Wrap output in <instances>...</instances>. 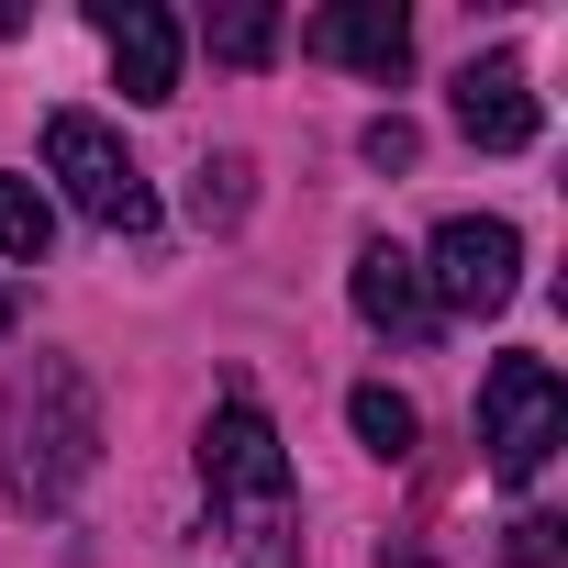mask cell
Here are the masks:
<instances>
[{"label":"cell","mask_w":568,"mask_h":568,"mask_svg":"<svg viewBox=\"0 0 568 568\" xmlns=\"http://www.w3.org/2000/svg\"><path fill=\"white\" fill-rule=\"evenodd\" d=\"M101 468V402L68 357H34L0 390V490L12 513H68L79 479Z\"/></svg>","instance_id":"6da1fadb"},{"label":"cell","mask_w":568,"mask_h":568,"mask_svg":"<svg viewBox=\"0 0 568 568\" xmlns=\"http://www.w3.org/2000/svg\"><path fill=\"white\" fill-rule=\"evenodd\" d=\"M201 490H212V513H223V535H234L245 557L291 568V546H302V513H291V446H278V424H267L245 390H223V413L201 424Z\"/></svg>","instance_id":"7a4b0ae2"},{"label":"cell","mask_w":568,"mask_h":568,"mask_svg":"<svg viewBox=\"0 0 568 568\" xmlns=\"http://www.w3.org/2000/svg\"><path fill=\"white\" fill-rule=\"evenodd\" d=\"M557 435H568L557 368H546V357H490V379H479V446H490V479L524 490V479L557 457Z\"/></svg>","instance_id":"3957f363"},{"label":"cell","mask_w":568,"mask_h":568,"mask_svg":"<svg viewBox=\"0 0 568 568\" xmlns=\"http://www.w3.org/2000/svg\"><path fill=\"white\" fill-rule=\"evenodd\" d=\"M45 168L68 179V201H79L101 234H145V223H156V190H145V168L123 156V134H112L101 112H57V123H45Z\"/></svg>","instance_id":"277c9868"},{"label":"cell","mask_w":568,"mask_h":568,"mask_svg":"<svg viewBox=\"0 0 568 568\" xmlns=\"http://www.w3.org/2000/svg\"><path fill=\"white\" fill-rule=\"evenodd\" d=\"M413 267H424V302L435 313H501L524 291V234L501 212H457V223H435V245Z\"/></svg>","instance_id":"5b68a950"},{"label":"cell","mask_w":568,"mask_h":568,"mask_svg":"<svg viewBox=\"0 0 568 568\" xmlns=\"http://www.w3.org/2000/svg\"><path fill=\"white\" fill-rule=\"evenodd\" d=\"M446 112H457V134H468V145H490V156L535 145V123H546V112H535V79H524V57H468Z\"/></svg>","instance_id":"8992f818"},{"label":"cell","mask_w":568,"mask_h":568,"mask_svg":"<svg viewBox=\"0 0 568 568\" xmlns=\"http://www.w3.org/2000/svg\"><path fill=\"white\" fill-rule=\"evenodd\" d=\"M302 45L335 57V68H357V79H379V90L413 68V23H402V0H335V12L302 23Z\"/></svg>","instance_id":"52a82bcc"},{"label":"cell","mask_w":568,"mask_h":568,"mask_svg":"<svg viewBox=\"0 0 568 568\" xmlns=\"http://www.w3.org/2000/svg\"><path fill=\"white\" fill-rule=\"evenodd\" d=\"M90 34L123 68V101H179V23L156 0H90Z\"/></svg>","instance_id":"ba28073f"},{"label":"cell","mask_w":568,"mask_h":568,"mask_svg":"<svg viewBox=\"0 0 568 568\" xmlns=\"http://www.w3.org/2000/svg\"><path fill=\"white\" fill-rule=\"evenodd\" d=\"M346 291H357V313L379 324V335H402V346H424L435 335V302H424V267L379 234V245H357V267H346Z\"/></svg>","instance_id":"9c48e42d"},{"label":"cell","mask_w":568,"mask_h":568,"mask_svg":"<svg viewBox=\"0 0 568 568\" xmlns=\"http://www.w3.org/2000/svg\"><path fill=\"white\" fill-rule=\"evenodd\" d=\"M45 245H57V212H45V190L0 179V256H12V267H34Z\"/></svg>","instance_id":"30bf717a"},{"label":"cell","mask_w":568,"mask_h":568,"mask_svg":"<svg viewBox=\"0 0 568 568\" xmlns=\"http://www.w3.org/2000/svg\"><path fill=\"white\" fill-rule=\"evenodd\" d=\"M212 57H223V68H267V57H278V12H267V0L212 12Z\"/></svg>","instance_id":"8fae6325"},{"label":"cell","mask_w":568,"mask_h":568,"mask_svg":"<svg viewBox=\"0 0 568 568\" xmlns=\"http://www.w3.org/2000/svg\"><path fill=\"white\" fill-rule=\"evenodd\" d=\"M346 424L368 435V457H413V435H424V424H413V402H402V390H379V379L346 402Z\"/></svg>","instance_id":"7c38bea8"},{"label":"cell","mask_w":568,"mask_h":568,"mask_svg":"<svg viewBox=\"0 0 568 568\" xmlns=\"http://www.w3.org/2000/svg\"><path fill=\"white\" fill-rule=\"evenodd\" d=\"M245 179H256L245 156H201V190H190V212H201V223H245Z\"/></svg>","instance_id":"4fadbf2b"},{"label":"cell","mask_w":568,"mask_h":568,"mask_svg":"<svg viewBox=\"0 0 568 568\" xmlns=\"http://www.w3.org/2000/svg\"><path fill=\"white\" fill-rule=\"evenodd\" d=\"M501 557H513V568H568V524H557V513H513V524H501Z\"/></svg>","instance_id":"5bb4252c"},{"label":"cell","mask_w":568,"mask_h":568,"mask_svg":"<svg viewBox=\"0 0 568 568\" xmlns=\"http://www.w3.org/2000/svg\"><path fill=\"white\" fill-rule=\"evenodd\" d=\"M357 145H368V168H413V123H402V112H379Z\"/></svg>","instance_id":"9a60e30c"},{"label":"cell","mask_w":568,"mask_h":568,"mask_svg":"<svg viewBox=\"0 0 568 568\" xmlns=\"http://www.w3.org/2000/svg\"><path fill=\"white\" fill-rule=\"evenodd\" d=\"M0 324H12V291H0Z\"/></svg>","instance_id":"2e32d148"},{"label":"cell","mask_w":568,"mask_h":568,"mask_svg":"<svg viewBox=\"0 0 568 568\" xmlns=\"http://www.w3.org/2000/svg\"><path fill=\"white\" fill-rule=\"evenodd\" d=\"M12 23H23V12H0V34H12Z\"/></svg>","instance_id":"e0dca14e"}]
</instances>
